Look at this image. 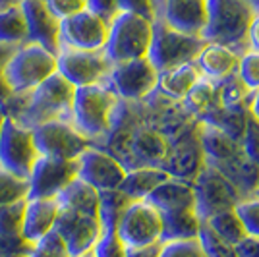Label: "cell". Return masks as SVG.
I'll use <instances>...</instances> for the list:
<instances>
[{"instance_id": "obj_1", "label": "cell", "mask_w": 259, "mask_h": 257, "mask_svg": "<svg viewBox=\"0 0 259 257\" xmlns=\"http://www.w3.org/2000/svg\"><path fill=\"white\" fill-rule=\"evenodd\" d=\"M74 89L68 79L54 72L31 91L12 93L0 108L4 116L14 118L25 128H35L49 120H70Z\"/></svg>"}, {"instance_id": "obj_2", "label": "cell", "mask_w": 259, "mask_h": 257, "mask_svg": "<svg viewBox=\"0 0 259 257\" xmlns=\"http://www.w3.org/2000/svg\"><path fill=\"white\" fill-rule=\"evenodd\" d=\"M118 97L107 83H93L74 89L70 120L89 140L107 136L112 130Z\"/></svg>"}, {"instance_id": "obj_3", "label": "cell", "mask_w": 259, "mask_h": 257, "mask_svg": "<svg viewBox=\"0 0 259 257\" xmlns=\"http://www.w3.org/2000/svg\"><path fill=\"white\" fill-rule=\"evenodd\" d=\"M253 16L255 12L248 0H207V22L199 37L205 43L227 47L248 41Z\"/></svg>"}, {"instance_id": "obj_4", "label": "cell", "mask_w": 259, "mask_h": 257, "mask_svg": "<svg viewBox=\"0 0 259 257\" xmlns=\"http://www.w3.org/2000/svg\"><path fill=\"white\" fill-rule=\"evenodd\" d=\"M153 39V22L128 12H118L108 23V39L105 54L112 64L147 56Z\"/></svg>"}, {"instance_id": "obj_5", "label": "cell", "mask_w": 259, "mask_h": 257, "mask_svg": "<svg viewBox=\"0 0 259 257\" xmlns=\"http://www.w3.org/2000/svg\"><path fill=\"white\" fill-rule=\"evenodd\" d=\"M4 77L14 93L31 91L56 72V54L35 43H23L2 66Z\"/></svg>"}, {"instance_id": "obj_6", "label": "cell", "mask_w": 259, "mask_h": 257, "mask_svg": "<svg viewBox=\"0 0 259 257\" xmlns=\"http://www.w3.org/2000/svg\"><path fill=\"white\" fill-rule=\"evenodd\" d=\"M205 41L197 35H186L172 29L162 22H153V39L149 45L147 58L157 68V72L168 70L174 66L195 62L199 51L203 49Z\"/></svg>"}, {"instance_id": "obj_7", "label": "cell", "mask_w": 259, "mask_h": 257, "mask_svg": "<svg viewBox=\"0 0 259 257\" xmlns=\"http://www.w3.org/2000/svg\"><path fill=\"white\" fill-rule=\"evenodd\" d=\"M192 188L195 195V213L201 221H205L219 211L234 209L242 199L236 186L219 168L207 162L194 176Z\"/></svg>"}, {"instance_id": "obj_8", "label": "cell", "mask_w": 259, "mask_h": 257, "mask_svg": "<svg viewBox=\"0 0 259 257\" xmlns=\"http://www.w3.org/2000/svg\"><path fill=\"white\" fill-rule=\"evenodd\" d=\"M31 132L39 157L76 161L87 147L93 145V141L83 136L70 120H49L37 124Z\"/></svg>"}, {"instance_id": "obj_9", "label": "cell", "mask_w": 259, "mask_h": 257, "mask_svg": "<svg viewBox=\"0 0 259 257\" xmlns=\"http://www.w3.org/2000/svg\"><path fill=\"white\" fill-rule=\"evenodd\" d=\"M37 159L39 153L31 128L18 124L14 118H4L0 128V166L20 178H27Z\"/></svg>"}, {"instance_id": "obj_10", "label": "cell", "mask_w": 259, "mask_h": 257, "mask_svg": "<svg viewBox=\"0 0 259 257\" xmlns=\"http://www.w3.org/2000/svg\"><path fill=\"white\" fill-rule=\"evenodd\" d=\"M159 83V72L147 56L116 62L110 68L107 85L116 93L118 99L141 101L151 95Z\"/></svg>"}, {"instance_id": "obj_11", "label": "cell", "mask_w": 259, "mask_h": 257, "mask_svg": "<svg viewBox=\"0 0 259 257\" xmlns=\"http://www.w3.org/2000/svg\"><path fill=\"white\" fill-rule=\"evenodd\" d=\"M112 62L105 51H74L60 49L56 54V72L74 87L105 83Z\"/></svg>"}, {"instance_id": "obj_12", "label": "cell", "mask_w": 259, "mask_h": 257, "mask_svg": "<svg viewBox=\"0 0 259 257\" xmlns=\"http://www.w3.org/2000/svg\"><path fill=\"white\" fill-rule=\"evenodd\" d=\"M116 232L126 247H145L161 244V213L145 199L132 201L120 219Z\"/></svg>"}, {"instance_id": "obj_13", "label": "cell", "mask_w": 259, "mask_h": 257, "mask_svg": "<svg viewBox=\"0 0 259 257\" xmlns=\"http://www.w3.org/2000/svg\"><path fill=\"white\" fill-rule=\"evenodd\" d=\"M108 39V22L97 14L81 10L60 20V49L103 51Z\"/></svg>"}, {"instance_id": "obj_14", "label": "cell", "mask_w": 259, "mask_h": 257, "mask_svg": "<svg viewBox=\"0 0 259 257\" xmlns=\"http://www.w3.org/2000/svg\"><path fill=\"white\" fill-rule=\"evenodd\" d=\"M74 178H77V161L39 157L27 176V199H54Z\"/></svg>"}, {"instance_id": "obj_15", "label": "cell", "mask_w": 259, "mask_h": 257, "mask_svg": "<svg viewBox=\"0 0 259 257\" xmlns=\"http://www.w3.org/2000/svg\"><path fill=\"white\" fill-rule=\"evenodd\" d=\"M53 228L62 236L72 257H81L89 253L103 232L99 217L72 211V209H60V207H58V215Z\"/></svg>"}, {"instance_id": "obj_16", "label": "cell", "mask_w": 259, "mask_h": 257, "mask_svg": "<svg viewBox=\"0 0 259 257\" xmlns=\"http://www.w3.org/2000/svg\"><path fill=\"white\" fill-rule=\"evenodd\" d=\"M76 161L77 178L93 186L97 192L118 190V186L126 176V166L114 155L99 149L95 145L87 147Z\"/></svg>"}, {"instance_id": "obj_17", "label": "cell", "mask_w": 259, "mask_h": 257, "mask_svg": "<svg viewBox=\"0 0 259 257\" xmlns=\"http://www.w3.org/2000/svg\"><path fill=\"white\" fill-rule=\"evenodd\" d=\"M27 23V43L45 47L53 54L60 51V20L47 8L45 0H22Z\"/></svg>"}, {"instance_id": "obj_18", "label": "cell", "mask_w": 259, "mask_h": 257, "mask_svg": "<svg viewBox=\"0 0 259 257\" xmlns=\"http://www.w3.org/2000/svg\"><path fill=\"white\" fill-rule=\"evenodd\" d=\"M162 22L186 35H201L207 22V0H164Z\"/></svg>"}, {"instance_id": "obj_19", "label": "cell", "mask_w": 259, "mask_h": 257, "mask_svg": "<svg viewBox=\"0 0 259 257\" xmlns=\"http://www.w3.org/2000/svg\"><path fill=\"white\" fill-rule=\"evenodd\" d=\"M145 201L153 205L159 213L164 211H178V209H195V195L192 182L180 178H166L153 190Z\"/></svg>"}, {"instance_id": "obj_20", "label": "cell", "mask_w": 259, "mask_h": 257, "mask_svg": "<svg viewBox=\"0 0 259 257\" xmlns=\"http://www.w3.org/2000/svg\"><path fill=\"white\" fill-rule=\"evenodd\" d=\"M238 58L240 56L232 51V47L219 43H205L195 58V64H197L203 77H209L215 81V79H223V77L236 72Z\"/></svg>"}, {"instance_id": "obj_21", "label": "cell", "mask_w": 259, "mask_h": 257, "mask_svg": "<svg viewBox=\"0 0 259 257\" xmlns=\"http://www.w3.org/2000/svg\"><path fill=\"white\" fill-rule=\"evenodd\" d=\"M58 215L56 199H25L22 234L29 242H37L41 236L53 230Z\"/></svg>"}, {"instance_id": "obj_22", "label": "cell", "mask_w": 259, "mask_h": 257, "mask_svg": "<svg viewBox=\"0 0 259 257\" xmlns=\"http://www.w3.org/2000/svg\"><path fill=\"white\" fill-rule=\"evenodd\" d=\"M199 147L203 153V159L211 166H221L223 162L230 161L242 151V143L228 138L225 132L203 124L199 130Z\"/></svg>"}, {"instance_id": "obj_23", "label": "cell", "mask_w": 259, "mask_h": 257, "mask_svg": "<svg viewBox=\"0 0 259 257\" xmlns=\"http://www.w3.org/2000/svg\"><path fill=\"white\" fill-rule=\"evenodd\" d=\"M162 242H178V240H195L199 236L201 219L195 209H178V211H164L161 213Z\"/></svg>"}, {"instance_id": "obj_24", "label": "cell", "mask_w": 259, "mask_h": 257, "mask_svg": "<svg viewBox=\"0 0 259 257\" xmlns=\"http://www.w3.org/2000/svg\"><path fill=\"white\" fill-rule=\"evenodd\" d=\"M166 178H170V174L162 166H138L126 170V176L118 186V190L126 193L132 201H138L145 199Z\"/></svg>"}, {"instance_id": "obj_25", "label": "cell", "mask_w": 259, "mask_h": 257, "mask_svg": "<svg viewBox=\"0 0 259 257\" xmlns=\"http://www.w3.org/2000/svg\"><path fill=\"white\" fill-rule=\"evenodd\" d=\"M130 151L143 162L141 166H162L170 147L161 134L153 130H138L130 138Z\"/></svg>"}, {"instance_id": "obj_26", "label": "cell", "mask_w": 259, "mask_h": 257, "mask_svg": "<svg viewBox=\"0 0 259 257\" xmlns=\"http://www.w3.org/2000/svg\"><path fill=\"white\" fill-rule=\"evenodd\" d=\"M54 199L60 209H72L99 217V192L81 178H74Z\"/></svg>"}, {"instance_id": "obj_27", "label": "cell", "mask_w": 259, "mask_h": 257, "mask_svg": "<svg viewBox=\"0 0 259 257\" xmlns=\"http://www.w3.org/2000/svg\"><path fill=\"white\" fill-rule=\"evenodd\" d=\"M248 118L249 110L246 107H221V105H217L209 112H205L201 120H203V124H209L213 128L221 130L228 138L242 143L244 132L248 126Z\"/></svg>"}, {"instance_id": "obj_28", "label": "cell", "mask_w": 259, "mask_h": 257, "mask_svg": "<svg viewBox=\"0 0 259 257\" xmlns=\"http://www.w3.org/2000/svg\"><path fill=\"white\" fill-rule=\"evenodd\" d=\"M201 72L195 62H186V64L174 66L168 70L159 72V83L157 89H161L164 95L172 99H184L188 91L199 81Z\"/></svg>"}, {"instance_id": "obj_29", "label": "cell", "mask_w": 259, "mask_h": 257, "mask_svg": "<svg viewBox=\"0 0 259 257\" xmlns=\"http://www.w3.org/2000/svg\"><path fill=\"white\" fill-rule=\"evenodd\" d=\"M203 153L199 147V141L197 145H182L174 153H168L166 161L162 162V168L168 172L174 178H180V180H188L192 182L194 176L199 172V168L203 166Z\"/></svg>"}, {"instance_id": "obj_30", "label": "cell", "mask_w": 259, "mask_h": 257, "mask_svg": "<svg viewBox=\"0 0 259 257\" xmlns=\"http://www.w3.org/2000/svg\"><path fill=\"white\" fill-rule=\"evenodd\" d=\"M132 203L128 195L120 190L99 192V223L103 230H116L126 207Z\"/></svg>"}, {"instance_id": "obj_31", "label": "cell", "mask_w": 259, "mask_h": 257, "mask_svg": "<svg viewBox=\"0 0 259 257\" xmlns=\"http://www.w3.org/2000/svg\"><path fill=\"white\" fill-rule=\"evenodd\" d=\"M205 223L213 228L217 236H221L225 242L232 244V246H236L240 240H244L248 236L242 219L238 217L234 209H225V211L211 215L209 219H205Z\"/></svg>"}, {"instance_id": "obj_32", "label": "cell", "mask_w": 259, "mask_h": 257, "mask_svg": "<svg viewBox=\"0 0 259 257\" xmlns=\"http://www.w3.org/2000/svg\"><path fill=\"white\" fill-rule=\"evenodd\" d=\"M0 43L14 45V47L27 43V23H25L22 4L14 6L10 10L0 12Z\"/></svg>"}, {"instance_id": "obj_33", "label": "cell", "mask_w": 259, "mask_h": 257, "mask_svg": "<svg viewBox=\"0 0 259 257\" xmlns=\"http://www.w3.org/2000/svg\"><path fill=\"white\" fill-rule=\"evenodd\" d=\"M184 105L190 112H194L197 116H203L205 112H209L213 107L219 105L217 99V83L209 77H199V81L195 83L188 95L184 97Z\"/></svg>"}, {"instance_id": "obj_34", "label": "cell", "mask_w": 259, "mask_h": 257, "mask_svg": "<svg viewBox=\"0 0 259 257\" xmlns=\"http://www.w3.org/2000/svg\"><path fill=\"white\" fill-rule=\"evenodd\" d=\"M251 95L248 87L242 83V79L234 74L219 79L217 85V99L221 107H246V101Z\"/></svg>"}, {"instance_id": "obj_35", "label": "cell", "mask_w": 259, "mask_h": 257, "mask_svg": "<svg viewBox=\"0 0 259 257\" xmlns=\"http://www.w3.org/2000/svg\"><path fill=\"white\" fill-rule=\"evenodd\" d=\"M27 193H29L27 178H20L0 166V207L27 199Z\"/></svg>"}, {"instance_id": "obj_36", "label": "cell", "mask_w": 259, "mask_h": 257, "mask_svg": "<svg viewBox=\"0 0 259 257\" xmlns=\"http://www.w3.org/2000/svg\"><path fill=\"white\" fill-rule=\"evenodd\" d=\"M197 240H199V244L203 247L205 257H238L234 246L225 242L221 236H217L213 232V228L207 225L205 221H201V228H199Z\"/></svg>"}, {"instance_id": "obj_37", "label": "cell", "mask_w": 259, "mask_h": 257, "mask_svg": "<svg viewBox=\"0 0 259 257\" xmlns=\"http://www.w3.org/2000/svg\"><path fill=\"white\" fill-rule=\"evenodd\" d=\"M27 257H72L66 242L62 240V236L56 230H49L45 236H41L37 242H33V247Z\"/></svg>"}, {"instance_id": "obj_38", "label": "cell", "mask_w": 259, "mask_h": 257, "mask_svg": "<svg viewBox=\"0 0 259 257\" xmlns=\"http://www.w3.org/2000/svg\"><path fill=\"white\" fill-rule=\"evenodd\" d=\"M236 75L242 79V83L248 87L249 91H257L259 89V51L249 49L248 53H244L238 58Z\"/></svg>"}, {"instance_id": "obj_39", "label": "cell", "mask_w": 259, "mask_h": 257, "mask_svg": "<svg viewBox=\"0 0 259 257\" xmlns=\"http://www.w3.org/2000/svg\"><path fill=\"white\" fill-rule=\"evenodd\" d=\"M91 253L93 257H126L128 247L120 240L116 230H103Z\"/></svg>"}, {"instance_id": "obj_40", "label": "cell", "mask_w": 259, "mask_h": 257, "mask_svg": "<svg viewBox=\"0 0 259 257\" xmlns=\"http://www.w3.org/2000/svg\"><path fill=\"white\" fill-rule=\"evenodd\" d=\"M25 213V199L0 207V234H20Z\"/></svg>"}, {"instance_id": "obj_41", "label": "cell", "mask_w": 259, "mask_h": 257, "mask_svg": "<svg viewBox=\"0 0 259 257\" xmlns=\"http://www.w3.org/2000/svg\"><path fill=\"white\" fill-rule=\"evenodd\" d=\"M159 257H205L199 240H178V242H162Z\"/></svg>"}, {"instance_id": "obj_42", "label": "cell", "mask_w": 259, "mask_h": 257, "mask_svg": "<svg viewBox=\"0 0 259 257\" xmlns=\"http://www.w3.org/2000/svg\"><path fill=\"white\" fill-rule=\"evenodd\" d=\"M238 217L242 219L244 228L249 236L259 238V197H249V199H240L234 207Z\"/></svg>"}, {"instance_id": "obj_43", "label": "cell", "mask_w": 259, "mask_h": 257, "mask_svg": "<svg viewBox=\"0 0 259 257\" xmlns=\"http://www.w3.org/2000/svg\"><path fill=\"white\" fill-rule=\"evenodd\" d=\"M242 151L259 170V122L251 114L248 118V126L242 138Z\"/></svg>"}, {"instance_id": "obj_44", "label": "cell", "mask_w": 259, "mask_h": 257, "mask_svg": "<svg viewBox=\"0 0 259 257\" xmlns=\"http://www.w3.org/2000/svg\"><path fill=\"white\" fill-rule=\"evenodd\" d=\"M33 242L20 234H0V255H29Z\"/></svg>"}, {"instance_id": "obj_45", "label": "cell", "mask_w": 259, "mask_h": 257, "mask_svg": "<svg viewBox=\"0 0 259 257\" xmlns=\"http://www.w3.org/2000/svg\"><path fill=\"white\" fill-rule=\"evenodd\" d=\"M118 10L136 14L141 18H147L155 22L157 20V12H155V0H118Z\"/></svg>"}, {"instance_id": "obj_46", "label": "cell", "mask_w": 259, "mask_h": 257, "mask_svg": "<svg viewBox=\"0 0 259 257\" xmlns=\"http://www.w3.org/2000/svg\"><path fill=\"white\" fill-rule=\"evenodd\" d=\"M45 4L58 20H64L68 16H74L77 12L87 10L85 0H45Z\"/></svg>"}, {"instance_id": "obj_47", "label": "cell", "mask_w": 259, "mask_h": 257, "mask_svg": "<svg viewBox=\"0 0 259 257\" xmlns=\"http://www.w3.org/2000/svg\"><path fill=\"white\" fill-rule=\"evenodd\" d=\"M85 8L93 14H97L99 18H103L105 22H112L118 14V0H85Z\"/></svg>"}, {"instance_id": "obj_48", "label": "cell", "mask_w": 259, "mask_h": 257, "mask_svg": "<svg viewBox=\"0 0 259 257\" xmlns=\"http://www.w3.org/2000/svg\"><path fill=\"white\" fill-rule=\"evenodd\" d=\"M234 249L238 257H259V238L248 234L244 240L238 242Z\"/></svg>"}, {"instance_id": "obj_49", "label": "cell", "mask_w": 259, "mask_h": 257, "mask_svg": "<svg viewBox=\"0 0 259 257\" xmlns=\"http://www.w3.org/2000/svg\"><path fill=\"white\" fill-rule=\"evenodd\" d=\"M159 249H161V244L145 247H128L126 257H159Z\"/></svg>"}, {"instance_id": "obj_50", "label": "cell", "mask_w": 259, "mask_h": 257, "mask_svg": "<svg viewBox=\"0 0 259 257\" xmlns=\"http://www.w3.org/2000/svg\"><path fill=\"white\" fill-rule=\"evenodd\" d=\"M248 43L253 51H259V14L253 16L248 29Z\"/></svg>"}, {"instance_id": "obj_51", "label": "cell", "mask_w": 259, "mask_h": 257, "mask_svg": "<svg viewBox=\"0 0 259 257\" xmlns=\"http://www.w3.org/2000/svg\"><path fill=\"white\" fill-rule=\"evenodd\" d=\"M14 91H12V87L8 85V81H6V77H4V72H2V68H0V107L8 101V97L12 95Z\"/></svg>"}, {"instance_id": "obj_52", "label": "cell", "mask_w": 259, "mask_h": 257, "mask_svg": "<svg viewBox=\"0 0 259 257\" xmlns=\"http://www.w3.org/2000/svg\"><path fill=\"white\" fill-rule=\"evenodd\" d=\"M16 49L18 47H14V45H4L0 43V68L8 62V58H10L12 54L16 53Z\"/></svg>"}, {"instance_id": "obj_53", "label": "cell", "mask_w": 259, "mask_h": 257, "mask_svg": "<svg viewBox=\"0 0 259 257\" xmlns=\"http://www.w3.org/2000/svg\"><path fill=\"white\" fill-rule=\"evenodd\" d=\"M248 110H249V114L259 122V89L251 93V101H249V105H248Z\"/></svg>"}, {"instance_id": "obj_54", "label": "cell", "mask_w": 259, "mask_h": 257, "mask_svg": "<svg viewBox=\"0 0 259 257\" xmlns=\"http://www.w3.org/2000/svg\"><path fill=\"white\" fill-rule=\"evenodd\" d=\"M20 4H22V0H0V12L10 10L14 6H20Z\"/></svg>"}, {"instance_id": "obj_55", "label": "cell", "mask_w": 259, "mask_h": 257, "mask_svg": "<svg viewBox=\"0 0 259 257\" xmlns=\"http://www.w3.org/2000/svg\"><path fill=\"white\" fill-rule=\"evenodd\" d=\"M4 112H2V108H0V128H2V124H4Z\"/></svg>"}, {"instance_id": "obj_56", "label": "cell", "mask_w": 259, "mask_h": 257, "mask_svg": "<svg viewBox=\"0 0 259 257\" xmlns=\"http://www.w3.org/2000/svg\"><path fill=\"white\" fill-rule=\"evenodd\" d=\"M0 257H27V255H0Z\"/></svg>"}, {"instance_id": "obj_57", "label": "cell", "mask_w": 259, "mask_h": 257, "mask_svg": "<svg viewBox=\"0 0 259 257\" xmlns=\"http://www.w3.org/2000/svg\"><path fill=\"white\" fill-rule=\"evenodd\" d=\"M81 257H93V253H91V251H89V253H85V255H81Z\"/></svg>"}]
</instances>
